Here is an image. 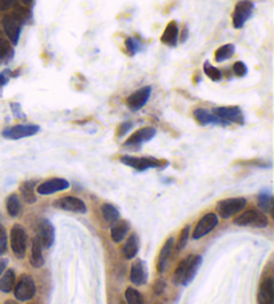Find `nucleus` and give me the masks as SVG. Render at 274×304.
Here are the masks:
<instances>
[{"label":"nucleus","mask_w":274,"mask_h":304,"mask_svg":"<svg viewBox=\"0 0 274 304\" xmlns=\"http://www.w3.org/2000/svg\"><path fill=\"white\" fill-rule=\"evenodd\" d=\"M190 225H186L185 228L182 229L181 235H179V238H178V242H177V251H182V250H185L186 246H187V243H189V236H190Z\"/></svg>","instance_id":"obj_33"},{"label":"nucleus","mask_w":274,"mask_h":304,"mask_svg":"<svg viewBox=\"0 0 274 304\" xmlns=\"http://www.w3.org/2000/svg\"><path fill=\"white\" fill-rule=\"evenodd\" d=\"M36 294V284L35 280L32 279L31 275L23 273L15 283L13 287V295L19 302H28L31 300Z\"/></svg>","instance_id":"obj_4"},{"label":"nucleus","mask_w":274,"mask_h":304,"mask_svg":"<svg viewBox=\"0 0 274 304\" xmlns=\"http://www.w3.org/2000/svg\"><path fill=\"white\" fill-rule=\"evenodd\" d=\"M233 223L239 227L265 228L269 225V217L260 210H249V211L243 212L242 215H239L238 217H235Z\"/></svg>","instance_id":"obj_2"},{"label":"nucleus","mask_w":274,"mask_h":304,"mask_svg":"<svg viewBox=\"0 0 274 304\" xmlns=\"http://www.w3.org/2000/svg\"><path fill=\"white\" fill-rule=\"evenodd\" d=\"M35 187V180H27L24 181V183H22V185H20V195H22V198L24 199L27 203H30V204L36 202Z\"/></svg>","instance_id":"obj_27"},{"label":"nucleus","mask_w":274,"mask_h":304,"mask_svg":"<svg viewBox=\"0 0 274 304\" xmlns=\"http://www.w3.org/2000/svg\"><path fill=\"white\" fill-rule=\"evenodd\" d=\"M253 4L250 0H241L237 3L234 8V13H233V26L234 28H242L245 26V23L248 22L249 18L252 16Z\"/></svg>","instance_id":"obj_10"},{"label":"nucleus","mask_w":274,"mask_h":304,"mask_svg":"<svg viewBox=\"0 0 274 304\" xmlns=\"http://www.w3.org/2000/svg\"><path fill=\"white\" fill-rule=\"evenodd\" d=\"M213 114L227 124L243 123V114L239 107H218L213 110Z\"/></svg>","instance_id":"obj_12"},{"label":"nucleus","mask_w":274,"mask_h":304,"mask_svg":"<svg viewBox=\"0 0 274 304\" xmlns=\"http://www.w3.org/2000/svg\"><path fill=\"white\" fill-rule=\"evenodd\" d=\"M234 51L235 48L233 44L222 45V47H219V48L217 49V52H216V62H225V60H227V59H230V57L234 55Z\"/></svg>","instance_id":"obj_30"},{"label":"nucleus","mask_w":274,"mask_h":304,"mask_svg":"<svg viewBox=\"0 0 274 304\" xmlns=\"http://www.w3.org/2000/svg\"><path fill=\"white\" fill-rule=\"evenodd\" d=\"M130 231V224L124 220H118L111 227V240L114 243H120Z\"/></svg>","instance_id":"obj_23"},{"label":"nucleus","mask_w":274,"mask_h":304,"mask_svg":"<svg viewBox=\"0 0 274 304\" xmlns=\"http://www.w3.org/2000/svg\"><path fill=\"white\" fill-rule=\"evenodd\" d=\"M38 238L43 248L53 247L54 242H55V228L51 221L46 220V219L40 220L39 227H38Z\"/></svg>","instance_id":"obj_15"},{"label":"nucleus","mask_w":274,"mask_h":304,"mask_svg":"<svg viewBox=\"0 0 274 304\" xmlns=\"http://www.w3.org/2000/svg\"><path fill=\"white\" fill-rule=\"evenodd\" d=\"M233 71L237 76H245L248 74V67L243 62H237L233 66Z\"/></svg>","instance_id":"obj_36"},{"label":"nucleus","mask_w":274,"mask_h":304,"mask_svg":"<svg viewBox=\"0 0 274 304\" xmlns=\"http://www.w3.org/2000/svg\"><path fill=\"white\" fill-rule=\"evenodd\" d=\"M178 34H179V28H178L177 22L168 23L166 30H164V35H162V43L167 45H175L178 40Z\"/></svg>","instance_id":"obj_25"},{"label":"nucleus","mask_w":274,"mask_h":304,"mask_svg":"<svg viewBox=\"0 0 274 304\" xmlns=\"http://www.w3.org/2000/svg\"><path fill=\"white\" fill-rule=\"evenodd\" d=\"M204 71H205V74H206L210 79L214 80V82H219V80L222 79L221 71L218 70V68H216V67H213L209 62H206L204 64Z\"/></svg>","instance_id":"obj_32"},{"label":"nucleus","mask_w":274,"mask_h":304,"mask_svg":"<svg viewBox=\"0 0 274 304\" xmlns=\"http://www.w3.org/2000/svg\"><path fill=\"white\" fill-rule=\"evenodd\" d=\"M124 298H126L127 304H145L142 294L134 287H128L126 292H124Z\"/></svg>","instance_id":"obj_31"},{"label":"nucleus","mask_w":274,"mask_h":304,"mask_svg":"<svg viewBox=\"0 0 274 304\" xmlns=\"http://www.w3.org/2000/svg\"><path fill=\"white\" fill-rule=\"evenodd\" d=\"M5 207H7V212L11 217H16V216L20 214L22 211V203H20V199L16 194H11L7 198V202H5Z\"/></svg>","instance_id":"obj_28"},{"label":"nucleus","mask_w":274,"mask_h":304,"mask_svg":"<svg viewBox=\"0 0 274 304\" xmlns=\"http://www.w3.org/2000/svg\"><path fill=\"white\" fill-rule=\"evenodd\" d=\"M174 246H175V239L168 238L164 244L162 246L160 251V256H158V260H157V268H158V272L164 273L166 267H167L168 261H170V258L172 255V251H174Z\"/></svg>","instance_id":"obj_18"},{"label":"nucleus","mask_w":274,"mask_h":304,"mask_svg":"<svg viewBox=\"0 0 274 304\" xmlns=\"http://www.w3.org/2000/svg\"><path fill=\"white\" fill-rule=\"evenodd\" d=\"M15 283H16V273L13 269H7L0 278V291L9 294L13 290Z\"/></svg>","instance_id":"obj_24"},{"label":"nucleus","mask_w":274,"mask_h":304,"mask_svg":"<svg viewBox=\"0 0 274 304\" xmlns=\"http://www.w3.org/2000/svg\"><path fill=\"white\" fill-rule=\"evenodd\" d=\"M202 258L199 255H189L187 258L182 260L178 264L172 280L177 286H187L189 283L193 282V279L197 275L199 265H201Z\"/></svg>","instance_id":"obj_1"},{"label":"nucleus","mask_w":274,"mask_h":304,"mask_svg":"<svg viewBox=\"0 0 274 304\" xmlns=\"http://www.w3.org/2000/svg\"><path fill=\"white\" fill-rule=\"evenodd\" d=\"M7 265H8V260L7 259H0V276L3 275L5 269H7Z\"/></svg>","instance_id":"obj_42"},{"label":"nucleus","mask_w":274,"mask_h":304,"mask_svg":"<svg viewBox=\"0 0 274 304\" xmlns=\"http://www.w3.org/2000/svg\"><path fill=\"white\" fill-rule=\"evenodd\" d=\"M126 48H127L130 55H135V53L142 48L141 42L135 39V38H128V39L126 40Z\"/></svg>","instance_id":"obj_34"},{"label":"nucleus","mask_w":274,"mask_h":304,"mask_svg":"<svg viewBox=\"0 0 274 304\" xmlns=\"http://www.w3.org/2000/svg\"><path fill=\"white\" fill-rule=\"evenodd\" d=\"M8 51H9V47H8V44H7V42L3 39H0V60H1V59H4V57L7 56Z\"/></svg>","instance_id":"obj_39"},{"label":"nucleus","mask_w":274,"mask_h":304,"mask_svg":"<svg viewBox=\"0 0 274 304\" xmlns=\"http://www.w3.org/2000/svg\"><path fill=\"white\" fill-rule=\"evenodd\" d=\"M151 95V87L147 86V87H142L141 89H138L134 93H131L130 96L127 97V107L131 111H138L141 110L142 107L146 104L149 99H150Z\"/></svg>","instance_id":"obj_14"},{"label":"nucleus","mask_w":274,"mask_h":304,"mask_svg":"<svg viewBox=\"0 0 274 304\" xmlns=\"http://www.w3.org/2000/svg\"><path fill=\"white\" fill-rule=\"evenodd\" d=\"M11 110H12V114L15 118H24V114L22 112V108H20L19 103H11Z\"/></svg>","instance_id":"obj_40"},{"label":"nucleus","mask_w":274,"mask_h":304,"mask_svg":"<svg viewBox=\"0 0 274 304\" xmlns=\"http://www.w3.org/2000/svg\"><path fill=\"white\" fill-rule=\"evenodd\" d=\"M54 207L63 211L75 212V214H86L87 212V206L84 204L82 199L75 198V196H63V198L56 199L54 202Z\"/></svg>","instance_id":"obj_9"},{"label":"nucleus","mask_w":274,"mask_h":304,"mask_svg":"<svg viewBox=\"0 0 274 304\" xmlns=\"http://www.w3.org/2000/svg\"><path fill=\"white\" fill-rule=\"evenodd\" d=\"M70 187V183L66 179L62 177H54L50 180H46L43 183H40L36 187V192L39 195H53L56 194L59 191H64Z\"/></svg>","instance_id":"obj_13"},{"label":"nucleus","mask_w":274,"mask_h":304,"mask_svg":"<svg viewBox=\"0 0 274 304\" xmlns=\"http://www.w3.org/2000/svg\"><path fill=\"white\" fill-rule=\"evenodd\" d=\"M130 280L135 286H143L147 282V269L143 260L135 259L130 269Z\"/></svg>","instance_id":"obj_19"},{"label":"nucleus","mask_w":274,"mask_h":304,"mask_svg":"<svg viewBox=\"0 0 274 304\" xmlns=\"http://www.w3.org/2000/svg\"><path fill=\"white\" fill-rule=\"evenodd\" d=\"M22 13H9L3 19V28L12 44H18L22 31Z\"/></svg>","instance_id":"obj_7"},{"label":"nucleus","mask_w":274,"mask_h":304,"mask_svg":"<svg viewBox=\"0 0 274 304\" xmlns=\"http://www.w3.org/2000/svg\"><path fill=\"white\" fill-rule=\"evenodd\" d=\"M9 243L12 248L13 255L18 259H23L27 252V243H28V235L26 228L22 224H15L9 234Z\"/></svg>","instance_id":"obj_3"},{"label":"nucleus","mask_w":274,"mask_h":304,"mask_svg":"<svg viewBox=\"0 0 274 304\" xmlns=\"http://www.w3.org/2000/svg\"><path fill=\"white\" fill-rule=\"evenodd\" d=\"M193 115H194L195 120H197L199 124H202V126H208V124L227 126L226 122H223L222 119L217 118V116L213 114V112H210V111H208V110H204V108H197V110H194Z\"/></svg>","instance_id":"obj_20"},{"label":"nucleus","mask_w":274,"mask_h":304,"mask_svg":"<svg viewBox=\"0 0 274 304\" xmlns=\"http://www.w3.org/2000/svg\"><path fill=\"white\" fill-rule=\"evenodd\" d=\"M30 263L34 268H40L45 264V256H43V246L40 243L39 238L36 236L32 240L31 244V256H30Z\"/></svg>","instance_id":"obj_21"},{"label":"nucleus","mask_w":274,"mask_h":304,"mask_svg":"<svg viewBox=\"0 0 274 304\" xmlns=\"http://www.w3.org/2000/svg\"><path fill=\"white\" fill-rule=\"evenodd\" d=\"M258 304H273L274 302V283L272 276H268L261 282L258 288Z\"/></svg>","instance_id":"obj_17"},{"label":"nucleus","mask_w":274,"mask_h":304,"mask_svg":"<svg viewBox=\"0 0 274 304\" xmlns=\"http://www.w3.org/2000/svg\"><path fill=\"white\" fill-rule=\"evenodd\" d=\"M8 248V236H7V231L3 225L0 224V256L4 255Z\"/></svg>","instance_id":"obj_35"},{"label":"nucleus","mask_w":274,"mask_h":304,"mask_svg":"<svg viewBox=\"0 0 274 304\" xmlns=\"http://www.w3.org/2000/svg\"><path fill=\"white\" fill-rule=\"evenodd\" d=\"M257 204H258L260 211H262L264 214H269V212H272V208H273V196L270 192H262V194L258 195Z\"/></svg>","instance_id":"obj_29"},{"label":"nucleus","mask_w":274,"mask_h":304,"mask_svg":"<svg viewBox=\"0 0 274 304\" xmlns=\"http://www.w3.org/2000/svg\"><path fill=\"white\" fill-rule=\"evenodd\" d=\"M131 128H133V123H131V122H126V123H122V124H120L119 130H118V136L122 137L123 135H126V133H127L128 131L131 130Z\"/></svg>","instance_id":"obj_37"},{"label":"nucleus","mask_w":274,"mask_h":304,"mask_svg":"<svg viewBox=\"0 0 274 304\" xmlns=\"http://www.w3.org/2000/svg\"><path fill=\"white\" fill-rule=\"evenodd\" d=\"M39 131V126H36V124H18V126L3 130L1 136L5 137V139H11V140H19L23 137L34 136Z\"/></svg>","instance_id":"obj_8"},{"label":"nucleus","mask_w":274,"mask_h":304,"mask_svg":"<svg viewBox=\"0 0 274 304\" xmlns=\"http://www.w3.org/2000/svg\"><path fill=\"white\" fill-rule=\"evenodd\" d=\"M120 163H123L124 166L134 168L137 171H146L150 168H160L167 166L168 163L162 162L160 159L151 158V156H145V158H135V156H122L120 158Z\"/></svg>","instance_id":"obj_5"},{"label":"nucleus","mask_w":274,"mask_h":304,"mask_svg":"<svg viewBox=\"0 0 274 304\" xmlns=\"http://www.w3.org/2000/svg\"><path fill=\"white\" fill-rule=\"evenodd\" d=\"M138 250H139V238L137 234H131L122 247V255L124 256V259L131 260L137 256Z\"/></svg>","instance_id":"obj_22"},{"label":"nucleus","mask_w":274,"mask_h":304,"mask_svg":"<svg viewBox=\"0 0 274 304\" xmlns=\"http://www.w3.org/2000/svg\"><path fill=\"white\" fill-rule=\"evenodd\" d=\"M155 133H157V131H155V128L153 127L141 128V130H138L137 132L133 133L131 136L128 137L127 140L124 141V146L134 147V148H135V147L142 146L143 143L150 141L151 139L155 136Z\"/></svg>","instance_id":"obj_16"},{"label":"nucleus","mask_w":274,"mask_h":304,"mask_svg":"<svg viewBox=\"0 0 274 304\" xmlns=\"http://www.w3.org/2000/svg\"><path fill=\"white\" fill-rule=\"evenodd\" d=\"M18 0H0V11H5V9L11 8L16 4Z\"/></svg>","instance_id":"obj_41"},{"label":"nucleus","mask_w":274,"mask_h":304,"mask_svg":"<svg viewBox=\"0 0 274 304\" xmlns=\"http://www.w3.org/2000/svg\"><path fill=\"white\" fill-rule=\"evenodd\" d=\"M101 211H102L103 219L106 221L107 224H114L116 221L120 219V214L118 211V208L110 204V203H105L102 207H101Z\"/></svg>","instance_id":"obj_26"},{"label":"nucleus","mask_w":274,"mask_h":304,"mask_svg":"<svg viewBox=\"0 0 274 304\" xmlns=\"http://www.w3.org/2000/svg\"><path fill=\"white\" fill-rule=\"evenodd\" d=\"M0 219H1V216H0Z\"/></svg>","instance_id":"obj_46"},{"label":"nucleus","mask_w":274,"mask_h":304,"mask_svg":"<svg viewBox=\"0 0 274 304\" xmlns=\"http://www.w3.org/2000/svg\"><path fill=\"white\" fill-rule=\"evenodd\" d=\"M4 304H20V303H18V302H15V300H7V302H5Z\"/></svg>","instance_id":"obj_44"},{"label":"nucleus","mask_w":274,"mask_h":304,"mask_svg":"<svg viewBox=\"0 0 274 304\" xmlns=\"http://www.w3.org/2000/svg\"><path fill=\"white\" fill-rule=\"evenodd\" d=\"M218 221H219V219H218V216L216 215V214H213V212L206 214V215L198 221V224L195 225L194 232H193V239H194V240H198V239L205 238L206 235L210 234L213 229L217 227Z\"/></svg>","instance_id":"obj_11"},{"label":"nucleus","mask_w":274,"mask_h":304,"mask_svg":"<svg viewBox=\"0 0 274 304\" xmlns=\"http://www.w3.org/2000/svg\"><path fill=\"white\" fill-rule=\"evenodd\" d=\"M7 78H5L4 74H0V86H4V84H7Z\"/></svg>","instance_id":"obj_43"},{"label":"nucleus","mask_w":274,"mask_h":304,"mask_svg":"<svg viewBox=\"0 0 274 304\" xmlns=\"http://www.w3.org/2000/svg\"><path fill=\"white\" fill-rule=\"evenodd\" d=\"M164 288H166V283H164V280H162V279L157 280L154 284L155 295H161V294H164Z\"/></svg>","instance_id":"obj_38"},{"label":"nucleus","mask_w":274,"mask_h":304,"mask_svg":"<svg viewBox=\"0 0 274 304\" xmlns=\"http://www.w3.org/2000/svg\"><path fill=\"white\" fill-rule=\"evenodd\" d=\"M246 207V199L245 198H230L218 202L217 212L222 219H229L235 214H238Z\"/></svg>","instance_id":"obj_6"},{"label":"nucleus","mask_w":274,"mask_h":304,"mask_svg":"<svg viewBox=\"0 0 274 304\" xmlns=\"http://www.w3.org/2000/svg\"><path fill=\"white\" fill-rule=\"evenodd\" d=\"M23 3H24L26 5H28V4H31L32 0H23Z\"/></svg>","instance_id":"obj_45"}]
</instances>
